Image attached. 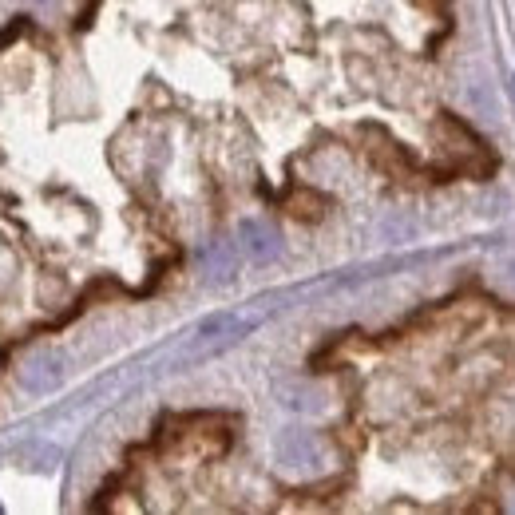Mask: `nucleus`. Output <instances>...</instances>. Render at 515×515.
<instances>
[{"label": "nucleus", "instance_id": "nucleus-2", "mask_svg": "<svg viewBox=\"0 0 515 515\" xmlns=\"http://www.w3.org/2000/svg\"><path fill=\"white\" fill-rule=\"evenodd\" d=\"M238 238H242V250H246L254 262H270V258H278V250H282L278 230H270L266 222H254V218H246V222L238 226Z\"/></svg>", "mask_w": 515, "mask_h": 515}, {"label": "nucleus", "instance_id": "nucleus-3", "mask_svg": "<svg viewBox=\"0 0 515 515\" xmlns=\"http://www.w3.org/2000/svg\"><path fill=\"white\" fill-rule=\"evenodd\" d=\"M56 381H60V357H52V353L36 357V361L24 369V385H28L32 393H44V389H52Z\"/></svg>", "mask_w": 515, "mask_h": 515}, {"label": "nucleus", "instance_id": "nucleus-4", "mask_svg": "<svg viewBox=\"0 0 515 515\" xmlns=\"http://www.w3.org/2000/svg\"><path fill=\"white\" fill-rule=\"evenodd\" d=\"M203 262H206V270L214 274V282H226L230 270H234V254H230L226 242H210V246H203Z\"/></svg>", "mask_w": 515, "mask_h": 515}, {"label": "nucleus", "instance_id": "nucleus-5", "mask_svg": "<svg viewBox=\"0 0 515 515\" xmlns=\"http://www.w3.org/2000/svg\"><path fill=\"white\" fill-rule=\"evenodd\" d=\"M20 32H24V20H16L12 28H4V32H0V48H8V44H16V36H20Z\"/></svg>", "mask_w": 515, "mask_h": 515}, {"label": "nucleus", "instance_id": "nucleus-1", "mask_svg": "<svg viewBox=\"0 0 515 515\" xmlns=\"http://www.w3.org/2000/svg\"><path fill=\"white\" fill-rule=\"evenodd\" d=\"M278 464L290 468V472H317L325 464V448L313 432H302V428H286L278 436Z\"/></svg>", "mask_w": 515, "mask_h": 515}]
</instances>
